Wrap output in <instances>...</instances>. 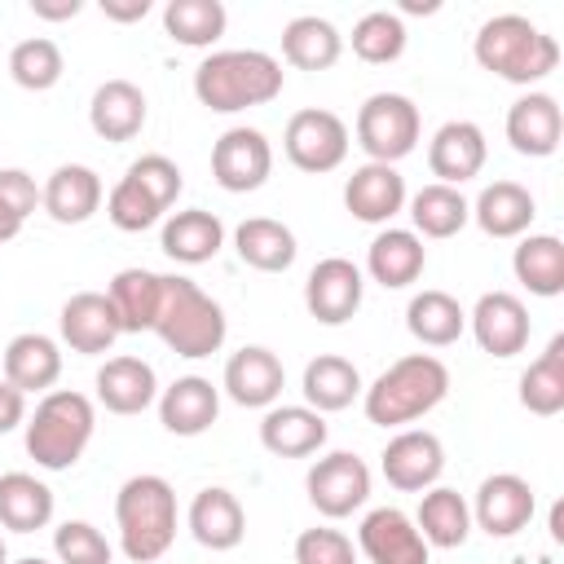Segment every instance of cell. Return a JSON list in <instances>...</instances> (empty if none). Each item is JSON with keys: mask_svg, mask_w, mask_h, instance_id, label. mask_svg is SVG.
I'll return each instance as SVG.
<instances>
[{"mask_svg": "<svg viewBox=\"0 0 564 564\" xmlns=\"http://www.w3.org/2000/svg\"><path fill=\"white\" fill-rule=\"evenodd\" d=\"M97 401L110 414H141L159 401V379L154 366L141 357H110L97 370Z\"/></svg>", "mask_w": 564, "mask_h": 564, "instance_id": "83f0119b", "label": "cell"}, {"mask_svg": "<svg viewBox=\"0 0 564 564\" xmlns=\"http://www.w3.org/2000/svg\"><path fill=\"white\" fill-rule=\"evenodd\" d=\"M0 203H4L18 220H26V216L40 207V185H35V176L22 172V167H0Z\"/></svg>", "mask_w": 564, "mask_h": 564, "instance_id": "c3c4849f", "label": "cell"}, {"mask_svg": "<svg viewBox=\"0 0 564 564\" xmlns=\"http://www.w3.org/2000/svg\"><path fill=\"white\" fill-rule=\"evenodd\" d=\"M273 172V145L260 128H229L212 145V176L229 194H251Z\"/></svg>", "mask_w": 564, "mask_h": 564, "instance_id": "30bf717a", "label": "cell"}, {"mask_svg": "<svg viewBox=\"0 0 564 564\" xmlns=\"http://www.w3.org/2000/svg\"><path fill=\"white\" fill-rule=\"evenodd\" d=\"M22 423H26V397L9 379H0V436L22 427Z\"/></svg>", "mask_w": 564, "mask_h": 564, "instance_id": "681fc988", "label": "cell"}, {"mask_svg": "<svg viewBox=\"0 0 564 564\" xmlns=\"http://www.w3.org/2000/svg\"><path fill=\"white\" fill-rule=\"evenodd\" d=\"M185 524H189L194 542L207 546V551H234V546L247 538V511H242V502H238L229 489H220V485H207V489L194 494Z\"/></svg>", "mask_w": 564, "mask_h": 564, "instance_id": "7402d4cb", "label": "cell"}, {"mask_svg": "<svg viewBox=\"0 0 564 564\" xmlns=\"http://www.w3.org/2000/svg\"><path fill=\"white\" fill-rule=\"evenodd\" d=\"M357 551L370 564H427L432 546L423 542L419 524L401 507H375L366 511L357 529Z\"/></svg>", "mask_w": 564, "mask_h": 564, "instance_id": "5bb4252c", "label": "cell"}, {"mask_svg": "<svg viewBox=\"0 0 564 564\" xmlns=\"http://www.w3.org/2000/svg\"><path fill=\"white\" fill-rule=\"evenodd\" d=\"M361 295H366V278L352 260L344 256H326L308 269V282H304V308L322 322V326H344L357 308H361Z\"/></svg>", "mask_w": 564, "mask_h": 564, "instance_id": "4fadbf2b", "label": "cell"}, {"mask_svg": "<svg viewBox=\"0 0 564 564\" xmlns=\"http://www.w3.org/2000/svg\"><path fill=\"white\" fill-rule=\"evenodd\" d=\"M225 4L220 0H167L163 4V31L185 48H207L225 35Z\"/></svg>", "mask_w": 564, "mask_h": 564, "instance_id": "60d3db41", "label": "cell"}, {"mask_svg": "<svg viewBox=\"0 0 564 564\" xmlns=\"http://www.w3.org/2000/svg\"><path fill=\"white\" fill-rule=\"evenodd\" d=\"M538 511L533 485L516 471H494L480 480L476 502H471V524L485 529L489 538H516Z\"/></svg>", "mask_w": 564, "mask_h": 564, "instance_id": "7c38bea8", "label": "cell"}, {"mask_svg": "<svg viewBox=\"0 0 564 564\" xmlns=\"http://www.w3.org/2000/svg\"><path fill=\"white\" fill-rule=\"evenodd\" d=\"M344 207L361 225H388L405 207V176L392 163H361L344 181Z\"/></svg>", "mask_w": 564, "mask_h": 564, "instance_id": "ffe728a7", "label": "cell"}, {"mask_svg": "<svg viewBox=\"0 0 564 564\" xmlns=\"http://www.w3.org/2000/svg\"><path fill=\"white\" fill-rule=\"evenodd\" d=\"M159 295H163V273H150V269H119L106 286V300L119 317V330L123 335H141V330H154V317H159Z\"/></svg>", "mask_w": 564, "mask_h": 564, "instance_id": "4dcf8cb0", "label": "cell"}, {"mask_svg": "<svg viewBox=\"0 0 564 564\" xmlns=\"http://www.w3.org/2000/svg\"><path fill=\"white\" fill-rule=\"evenodd\" d=\"M22 427H26V454L35 458V467L66 471L84 458V449L93 441V427H97V410L84 392L53 388V392L40 397L35 414Z\"/></svg>", "mask_w": 564, "mask_h": 564, "instance_id": "8992f818", "label": "cell"}, {"mask_svg": "<svg viewBox=\"0 0 564 564\" xmlns=\"http://www.w3.org/2000/svg\"><path fill=\"white\" fill-rule=\"evenodd\" d=\"M282 84H286L282 62L260 48H220L207 53L194 70V97L216 115L269 106L282 93Z\"/></svg>", "mask_w": 564, "mask_h": 564, "instance_id": "6da1fadb", "label": "cell"}, {"mask_svg": "<svg viewBox=\"0 0 564 564\" xmlns=\"http://www.w3.org/2000/svg\"><path fill=\"white\" fill-rule=\"evenodd\" d=\"M339 53H344V35L317 13H300L282 26V57L295 70H330Z\"/></svg>", "mask_w": 564, "mask_h": 564, "instance_id": "e575fe53", "label": "cell"}, {"mask_svg": "<svg viewBox=\"0 0 564 564\" xmlns=\"http://www.w3.org/2000/svg\"><path fill=\"white\" fill-rule=\"evenodd\" d=\"M4 379L31 397V392H53V383L62 379V348L57 339L40 335V330H22L9 339L4 348Z\"/></svg>", "mask_w": 564, "mask_h": 564, "instance_id": "cb8c5ba5", "label": "cell"}, {"mask_svg": "<svg viewBox=\"0 0 564 564\" xmlns=\"http://www.w3.org/2000/svg\"><path fill=\"white\" fill-rule=\"evenodd\" d=\"M0 564H9V546H4V538H0Z\"/></svg>", "mask_w": 564, "mask_h": 564, "instance_id": "11a10c76", "label": "cell"}, {"mask_svg": "<svg viewBox=\"0 0 564 564\" xmlns=\"http://www.w3.org/2000/svg\"><path fill=\"white\" fill-rule=\"evenodd\" d=\"M295 564H357V546L339 529H304L295 538Z\"/></svg>", "mask_w": 564, "mask_h": 564, "instance_id": "7dc6e473", "label": "cell"}, {"mask_svg": "<svg viewBox=\"0 0 564 564\" xmlns=\"http://www.w3.org/2000/svg\"><path fill=\"white\" fill-rule=\"evenodd\" d=\"M300 392H304L308 410H317V414L348 410L361 397V370L348 357H339V352H322V357H313L304 366Z\"/></svg>", "mask_w": 564, "mask_h": 564, "instance_id": "1f68e13d", "label": "cell"}, {"mask_svg": "<svg viewBox=\"0 0 564 564\" xmlns=\"http://www.w3.org/2000/svg\"><path fill=\"white\" fill-rule=\"evenodd\" d=\"M304 489H308V502L317 507V516L344 520V516L366 507V498H370V467L357 454L335 449V454H322L308 467Z\"/></svg>", "mask_w": 564, "mask_h": 564, "instance_id": "9c48e42d", "label": "cell"}, {"mask_svg": "<svg viewBox=\"0 0 564 564\" xmlns=\"http://www.w3.org/2000/svg\"><path fill=\"white\" fill-rule=\"evenodd\" d=\"M405 326L423 348H449L467 330V313L449 291H419L405 304Z\"/></svg>", "mask_w": 564, "mask_h": 564, "instance_id": "8d00e7d4", "label": "cell"}, {"mask_svg": "<svg viewBox=\"0 0 564 564\" xmlns=\"http://www.w3.org/2000/svg\"><path fill=\"white\" fill-rule=\"evenodd\" d=\"M53 520V489L31 471L0 476V524L13 533H35Z\"/></svg>", "mask_w": 564, "mask_h": 564, "instance_id": "74e56055", "label": "cell"}, {"mask_svg": "<svg viewBox=\"0 0 564 564\" xmlns=\"http://www.w3.org/2000/svg\"><path fill=\"white\" fill-rule=\"evenodd\" d=\"M520 405L538 419H555L564 410V335H551L542 357L520 375Z\"/></svg>", "mask_w": 564, "mask_h": 564, "instance_id": "f35d334b", "label": "cell"}, {"mask_svg": "<svg viewBox=\"0 0 564 564\" xmlns=\"http://www.w3.org/2000/svg\"><path fill=\"white\" fill-rule=\"evenodd\" d=\"M260 445L278 458H308L326 445V419L308 405H269L260 419Z\"/></svg>", "mask_w": 564, "mask_h": 564, "instance_id": "d4e9b609", "label": "cell"}, {"mask_svg": "<svg viewBox=\"0 0 564 564\" xmlns=\"http://www.w3.org/2000/svg\"><path fill=\"white\" fill-rule=\"evenodd\" d=\"M560 137H564V115H560V101L551 93H524V97L511 101L507 141H511L516 154L551 159L560 150Z\"/></svg>", "mask_w": 564, "mask_h": 564, "instance_id": "d6986e66", "label": "cell"}, {"mask_svg": "<svg viewBox=\"0 0 564 564\" xmlns=\"http://www.w3.org/2000/svg\"><path fill=\"white\" fill-rule=\"evenodd\" d=\"M379 467H383V480H388L392 489H401V494H423V489H432V485L441 480V471H445V445H441V436L427 432V427H405V432H397V436L383 445Z\"/></svg>", "mask_w": 564, "mask_h": 564, "instance_id": "8fae6325", "label": "cell"}, {"mask_svg": "<svg viewBox=\"0 0 564 564\" xmlns=\"http://www.w3.org/2000/svg\"><path fill=\"white\" fill-rule=\"evenodd\" d=\"M282 150L286 159L300 167V172H335L344 159H348V123L335 115V110H295L286 119V132H282Z\"/></svg>", "mask_w": 564, "mask_h": 564, "instance_id": "ba28073f", "label": "cell"}, {"mask_svg": "<svg viewBox=\"0 0 564 564\" xmlns=\"http://www.w3.org/2000/svg\"><path fill=\"white\" fill-rule=\"evenodd\" d=\"M352 53L370 66H388L405 53V22L401 13H388V9H370L352 22Z\"/></svg>", "mask_w": 564, "mask_h": 564, "instance_id": "7bdbcfd3", "label": "cell"}, {"mask_svg": "<svg viewBox=\"0 0 564 564\" xmlns=\"http://www.w3.org/2000/svg\"><path fill=\"white\" fill-rule=\"evenodd\" d=\"M40 207L57 225H84L101 207V176L84 163H62L40 189Z\"/></svg>", "mask_w": 564, "mask_h": 564, "instance_id": "4316f807", "label": "cell"}, {"mask_svg": "<svg viewBox=\"0 0 564 564\" xmlns=\"http://www.w3.org/2000/svg\"><path fill=\"white\" fill-rule=\"evenodd\" d=\"M511 269L529 295L555 300L564 291V242L555 234H524L511 256Z\"/></svg>", "mask_w": 564, "mask_h": 564, "instance_id": "d590c367", "label": "cell"}, {"mask_svg": "<svg viewBox=\"0 0 564 564\" xmlns=\"http://www.w3.org/2000/svg\"><path fill=\"white\" fill-rule=\"evenodd\" d=\"M154 335L176 352V357H212L220 352L229 322L225 308L189 278L163 273V295H159V317H154Z\"/></svg>", "mask_w": 564, "mask_h": 564, "instance_id": "5b68a950", "label": "cell"}, {"mask_svg": "<svg viewBox=\"0 0 564 564\" xmlns=\"http://www.w3.org/2000/svg\"><path fill=\"white\" fill-rule=\"evenodd\" d=\"M471 53L480 62V70L507 79V84H538L560 66V44L555 35H546L538 22H529L524 13H498L489 22H480Z\"/></svg>", "mask_w": 564, "mask_h": 564, "instance_id": "3957f363", "label": "cell"}, {"mask_svg": "<svg viewBox=\"0 0 564 564\" xmlns=\"http://www.w3.org/2000/svg\"><path fill=\"white\" fill-rule=\"evenodd\" d=\"M13 564H48V560H40V555H22V560H13Z\"/></svg>", "mask_w": 564, "mask_h": 564, "instance_id": "db71d44e", "label": "cell"}, {"mask_svg": "<svg viewBox=\"0 0 564 564\" xmlns=\"http://www.w3.org/2000/svg\"><path fill=\"white\" fill-rule=\"evenodd\" d=\"M66 62H62V48L57 40L48 35H31V40H18L13 53H9V75L18 88L26 93H48L57 79H62Z\"/></svg>", "mask_w": 564, "mask_h": 564, "instance_id": "b9f144b4", "label": "cell"}, {"mask_svg": "<svg viewBox=\"0 0 564 564\" xmlns=\"http://www.w3.org/2000/svg\"><path fill=\"white\" fill-rule=\"evenodd\" d=\"M423 264H427V247H423V238L414 229H392L388 225L366 247V273L379 286H388V291H401V286L419 282L423 278Z\"/></svg>", "mask_w": 564, "mask_h": 564, "instance_id": "603a6c76", "label": "cell"}, {"mask_svg": "<svg viewBox=\"0 0 564 564\" xmlns=\"http://www.w3.org/2000/svg\"><path fill=\"white\" fill-rule=\"evenodd\" d=\"M115 524H119V546L132 564H154L167 555L176 542V489L154 476H128L115 494Z\"/></svg>", "mask_w": 564, "mask_h": 564, "instance_id": "277c9868", "label": "cell"}, {"mask_svg": "<svg viewBox=\"0 0 564 564\" xmlns=\"http://www.w3.org/2000/svg\"><path fill=\"white\" fill-rule=\"evenodd\" d=\"M234 247H238V260L260 269V273H286L295 264V234L273 220V216H251L234 229Z\"/></svg>", "mask_w": 564, "mask_h": 564, "instance_id": "d6a6232c", "label": "cell"}, {"mask_svg": "<svg viewBox=\"0 0 564 564\" xmlns=\"http://www.w3.org/2000/svg\"><path fill=\"white\" fill-rule=\"evenodd\" d=\"M84 9V0H31V13L44 18V22H66Z\"/></svg>", "mask_w": 564, "mask_h": 564, "instance_id": "f907efd6", "label": "cell"}, {"mask_svg": "<svg viewBox=\"0 0 564 564\" xmlns=\"http://www.w3.org/2000/svg\"><path fill=\"white\" fill-rule=\"evenodd\" d=\"M88 123L101 141H132L145 128V93L132 79H106L97 84L88 101Z\"/></svg>", "mask_w": 564, "mask_h": 564, "instance_id": "484cf974", "label": "cell"}, {"mask_svg": "<svg viewBox=\"0 0 564 564\" xmlns=\"http://www.w3.org/2000/svg\"><path fill=\"white\" fill-rule=\"evenodd\" d=\"M414 524H419V533H423L427 546L454 551V546H463L467 533H471V507H467V498H463L458 489L432 485V489H423V498H419Z\"/></svg>", "mask_w": 564, "mask_h": 564, "instance_id": "836d02e7", "label": "cell"}, {"mask_svg": "<svg viewBox=\"0 0 564 564\" xmlns=\"http://www.w3.org/2000/svg\"><path fill=\"white\" fill-rule=\"evenodd\" d=\"M106 216H110L115 229H123V234H141V229H150V225L163 216V207H159L137 181L119 176L115 189L106 194Z\"/></svg>", "mask_w": 564, "mask_h": 564, "instance_id": "ee69618b", "label": "cell"}, {"mask_svg": "<svg viewBox=\"0 0 564 564\" xmlns=\"http://www.w3.org/2000/svg\"><path fill=\"white\" fill-rule=\"evenodd\" d=\"M18 234H22V220L0 203V242H9V238H18Z\"/></svg>", "mask_w": 564, "mask_h": 564, "instance_id": "f5cc1de1", "label": "cell"}, {"mask_svg": "<svg viewBox=\"0 0 564 564\" xmlns=\"http://www.w3.org/2000/svg\"><path fill=\"white\" fill-rule=\"evenodd\" d=\"M220 414V388L203 375H181L159 392V423L172 436H203Z\"/></svg>", "mask_w": 564, "mask_h": 564, "instance_id": "44dd1931", "label": "cell"}, {"mask_svg": "<svg viewBox=\"0 0 564 564\" xmlns=\"http://www.w3.org/2000/svg\"><path fill=\"white\" fill-rule=\"evenodd\" d=\"M163 256L176 264H207L220 247H225V225L216 212L189 207V212H172L163 220V238H159Z\"/></svg>", "mask_w": 564, "mask_h": 564, "instance_id": "f546056e", "label": "cell"}, {"mask_svg": "<svg viewBox=\"0 0 564 564\" xmlns=\"http://www.w3.org/2000/svg\"><path fill=\"white\" fill-rule=\"evenodd\" d=\"M220 383H225V392H229L234 405H242V410H269L282 397V388H286V370H282V361H278L273 348L247 344V348H238L225 361V379Z\"/></svg>", "mask_w": 564, "mask_h": 564, "instance_id": "2e32d148", "label": "cell"}, {"mask_svg": "<svg viewBox=\"0 0 564 564\" xmlns=\"http://www.w3.org/2000/svg\"><path fill=\"white\" fill-rule=\"evenodd\" d=\"M57 330H62V344L70 352H84V357H97V352H110L115 339L123 335L119 330V317L106 300V291H75L66 304H62V317H57Z\"/></svg>", "mask_w": 564, "mask_h": 564, "instance_id": "ac0fdd59", "label": "cell"}, {"mask_svg": "<svg viewBox=\"0 0 564 564\" xmlns=\"http://www.w3.org/2000/svg\"><path fill=\"white\" fill-rule=\"evenodd\" d=\"M533 216H538V203H533V194H529L524 185H516V181H494V185H485V189L476 194V203H471V220H476L480 234H489V238H524L529 225H533Z\"/></svg>", "mask_w": 564, "mask_h": 564, "instance_id": "f1b7e54d", "label": "cell"}, {"mask_svg": "<svg viewBox=\"0 0 564 564\" xmlns=\"http://www.w3.org/2000/svg\"><path fill=\"white\" fill-rule=\"evenodd\" d=\"M467 326L489 357H516L529 344V308L511 291H485L467 313Z\"/></svg>", "mask_w": 564, "mask_h": 564, "instance_id": "9a60e30c", "label": "cell"}, {"mask_svg": "<svg viewBox=\"0 0 564 564\" xmlns=\"http://www.w3.org/2000/svg\"><path fill=\"white\" fill-rule=\"evenodd\" d=\"M101 13L110 22H141L150 13V0H101Z\"/></svg>", "mask_w": 564, "mask_h": 564, "instance_id": "816d5d0a", "label": "cell"}, {"mask_svg": "<svg viewBox=\"0 0 564 564\" xmlns=\"http://www.w3.org/2000/svg\"><path fill=\"white\" fill-rule=\"evenodd\" d=\"M445 392H449L445 361L432 352H405L370 388H361V405L375 427H405L427 410H436Z\"/></svg>", "mask_w": 564, "mask_h": 564, "instance_id": "7a4b0ae2", "label": "cell"}, {"mask_svg": "<svg viewBox=\"0 0 564 564\" xmlns=\"http://www.w3.org/2000/svg\"><path fill=\"white\" fill-rule=\"evenodd\" d=\"M53 551L62 564H110V542L97 524L88 520H66L53 529Z\"/></svg>", "mask_w": 564, "mask_h": 564, "instance_id": "f6af8a7d", "label": "cell"}, {"mask_svg": "<svg viewBox=\"0 0 564 564\" xmlns=\"http://www.w3.org/2000/svg\"><path fill=\"white\" fill-rule=\"evenodd\" d=\"M410 220L419 238H454L471 220V203L463 198V189L432 181L410 198Z\"/></svg>", "mask_w": 564, "mask_h": 564, "instance_id": "ab89813d", "label": "cell"}, {"mask_svg": "<svg viewBox=\"0 0 564 564\" xmlns=\"http://www.w3.org/2000/svg\"><path fill=\"white\" fill-rule=\"evenodd\" d=\"M419 132H423V119L405 93H375L357 110V145L366 150L370 163L397 167V159H405L419 145Z\"/></svg>", "mask_w": 564, "mask_h": 564, "instance_id": "52a82bcc", "label": "cell"}, {"mask_svg": "<svg viewBox=\"0 0 564 564\" xmlns=\"http://www.w3.org/2000/svg\"><path fill=\"white\" fill-rule=\"evenodd\" d=\"M489 159V145H485V132L471 123V119H449L432 132L427 141V167L436 176V185H463L471 176H480Z\"/></svg>", "mask_w": 564, "mask_h": 564, "instance_id": "e0dca14e", "label": "cell"}, {"mask_svg": "<svg viewBox=\"0 0 564 564\" xmlns=\"http://www.w3.org/2000/svg\"><path fill=\"white\" fill-rule=\"evenodd\" d=\"M123 176H128V181H137V185H141V189H145L163 212L176 203V194H181V185H185V181H181V167H176L167 154H141V159H132V163H128V172H123Z\"/></svg>", "mask_w": 564, "mask_h": 564, "instance_id": "bcb514c9", "label": "cell"}]
</instances>
